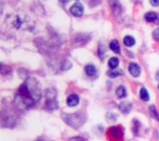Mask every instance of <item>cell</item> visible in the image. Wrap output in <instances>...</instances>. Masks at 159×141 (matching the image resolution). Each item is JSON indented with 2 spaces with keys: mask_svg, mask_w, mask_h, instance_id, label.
I'll use <instances>...</instances> for the list:
<instances>
[{
  "mask_svg": "<svg viewBox=\"0 0 159 141\" xmlns=\"http://www.w3.org/2000/svg\"><path fill=\"white\" fill-rule=\"evenodd\" d=\"M33 79H29L21 85L19 91L17 92L15 96V104L18 108L26 110V108L33 107L35 102L40 98V89L39 84L36 83L35 85L32 84Z\"/></svg>",
  "mask_w": 159,
  "mask_h": 141,
  "instance_id": "cell-1",
  "label": "cell"
},
{
  "mask_svg": "<svg viewBox=\"0 0 159 141\" xmlns=\"http://www.w3.org/2000/svg\"><path fill=\"white\" fill-rule=\"evenodd\" d=\"M62 118L69 125L73 126L74 129H78L84 122V119H81L80 114H72V115L71 114H64L62 115Z\"/></svg>",
  "mask_w": 159,
  "mask_h": 141,
  "instance_id": "cell-2",
  "label": "cell"
},
{
  "mask_svg": "<svg viewBox=\"0 0 159 141\" xmlns=\"http://www.w3.org/2000/svg\"><path fill=\"white\" fill-rule=\"evenodd\" d=\"M70 12H71V14L73 16H75V17H80V16L83 15V5L80 3V2H76L74 5L71 7Z\"/></svg>",
  "mask_w": 159,
  "mask_h": 141,
  "instance_id": "cell-3",
  "label": "cell"
},
{
  "mask_svg": "<svg viewBox=\"0 0 159 141\" xmlns=\"http://www.w3.org/2000/svg\"><path fill=\"white\" fill-rule=\"evenodd\" d=\"M129 72L133 77H138L140 73H141V69H140L138 64L133 62V63H130V66H129Z\"/></svg>",
  "mask_w": 159,
  "mask_h": 141,
  "instance_id": "cell-4",
  "label": "cell"
},
{
  "mask_svg": "<svg viewBox=\"0 0 159 141\" xmlns=\"http://www.w3.org/2000/svg\"><path fill=\"white\" fill-rule=\"evenodd\" d=\"M66 103H68L69 107H76L79 103V97L77 96L76 94H72L70 95L68 97V99H66Z\"/></svg>",
  "mask_w": 159,
  "mask_h": 141,
  "instance_id": "cell-5",
  "label": "cell"
},
{
  "mask_svg": "<svg viewBox=\"0 0 159 141\" xmlns=\"http://www.w3.org/2000/svg\"><path fill=\"white\" fill-rule=\"evenodd\" d=\"M110 4H111L113 12H114L115 15H118L121 12V5L118 2V0H110Z\"/></svg>",
  "mask_w": 159,
  "mask_h": 141,
  "instance_id": "cell-6",
  "label": "cell"
},
{
  "mask_svg": "<svg viewBox=\"0 0 159 141\" xmlns=\"http://www.w3.org/2000/svg\"><path fill=\"white\" fill-rule=\"evenodd\" d=\"M119 108L121 110V112H123L125 114H128V113L131 111V108H132V104H131V102H129V101L121 102L120 105H119Z\"/></svg>",
  "mask_w": 159,
  "mask_h": 141,
  "instance_id": "cell-7",
  "label": "cell"
},
{
  "mask_svg": "<svg viewBox=\"0 0 159 141\" xmlns=\"http://www.w3.org/2000/svg\"><path fill=\"white\" fill-rule=\"evenodd\" d=\"M85 73H87L88 76H90V77H94V76L96 75L97 73V70L96 67L93 66V64H88L87 66H85Z\"/></svg>",
  "mask_w": 159,
  "mask_h": 141,
  "instance_id": "cell-8",
  "label": "cell"
},
{
  "mask_svg": "<svg viewBox=\"0 0 159 141\" xmlns=\"http://www.w3.org/2000/svg\"><path fill=\"white\" fill-rule=\"evenodd\" d=\"M158 18V15L154 12H149L144 15V19L148 21V22H153V21H156V19Z\"/></svg>",
  "mask_w": 159,
  "mask_h": 141,
  "instance_id": "cell-9",
  "label": "cell"
},
{
  "mask_svg": "<svg viewBox=\"0 0 159 141\" xmlns=\"http://www.w3.org/2000/svg\"><path fill=\"white\" fill-rule=\"evenodd\" d=\"M110 48H111L114 53H120L119 42H118L117 40H112L111 43H110Z\"/></svg>",
  "mask_w": 159,
  "mask_h": 141,
  "instance_id": "cell-10",
  "label": "cell"
},
{
  "mask_svg": "<svg viewBox=\"0 0 159 141\" xmlns=\"http://www.w3.org/2000/svg\"><path fill=\"white\" fill-rule=\"evenodd\" d=\"M116 94H117V97L118 98H125L126 97V89L125 86L120 85L119 88L116 89Z\"/></svg>",
  "mask_w": 159,
  "mask_h": 141,
  "instance_id": "cell-11",
  "label": "cell"
},
{
  "mask_svg": "<svg viewBox=\"0 0 159 141\" xmlns=\"http://www.w3.org/2000/svg\"><path fill=\"white\" fill-rule=\"evenodd\" d=\"M119 66V59L117 57H113L109 60V66L111 67L112 70H116V67Z\"/></svg>",
  "mask_w": 159,
  "mask_h": 141,
  "instance_id": "cell-12",
  "label": "cell"
},
{
  "mask_svg": "<svg viewBox=\"0 0 159 141\" xmlns=\"http://www.w3.org/2000/svg\"><path fill=\"white\" fill-rule=\"evenodd\" d=\"M123 43H125V47H133L135 44V39L132 36H125V39H123Z\"/></svg>",
  "mask_w": 159,
  "mask_h": 141,
  "instance_id": "cell-13",
  "label": "cell"
},
{
  "mask_svg": "<svg viewBox=\"0 0 159 141\" xmlns=\"http://www.w3.org/2000/svg\"><path fill=\"white\" fill-rule=\"evenodd\" d=\"M140 98H141L143 101H149L150 99V96H149V93H148L147 89L142 88L141 89H140Z\"/></svg>",
  "mask_w": 159,
  "mask_h": 141,
  "instance_id": "cell-14",
  "label": "cell"
},
{
  "mask_svg": "<svg viewBox=\"0 0 159 141\" xmlns=\"http://www.w3.org/2000/svg\"><path fill=\"white\" fill-rule=\"evenodd\" d=\"M121 75H122V72H121V70H111L109 73H107V76L111 78H116Z\"/></svg>",
  "mask_w": 159,
  "mask_h": 141,
  "instance_id": "cell-15",
  "label": "cell"
},
{
  "mask_svg": "<svg viewBox=\"0 0 159 141\" xmlns=\"http://www.w3.org/2000/svg\"><path fill=\"white\" fill-rule=\"evenodd\" d=\"M150 110H151V113H152V115L154 116V117L157 119V120L159 121V116H158V114H157V112H156V108H155V107H150Z\"/></svg>",
  "mask_w": 159,
  "mask_h": 141,
  "instance_id": "cell-16",
  "label": "cell"
},
{
  "mask_svg": "<svg viewBox=\"0 0 159 141\" xmlns=\"http://www.w3.org/2000/svg\"><path fill=\"white\" fill-rule=\"evenodd\" d=\"M153 38H154L155 40H157V41H159V28H157L153 32Z\"/></svg>",
  "mask_w": 159,
  "mask_h": 141,
  "instance_id": "cell-17",
  "label": "cell"
},
{
  "mask_svg": "<svg viewBox=\"0 0 159 141\" xmlns=\"http://www.w3.org/2000/svg\"><path fill=\"white\" fill-rule=\"evenodd\" d=\"M150 3L153 7H159V0H150Z\"/></svg>",
  "mask_w": 159,
  "mask_h": 141,
  "instance_id": "cell-18",
  "label": "cell"
},
{
  "mask_svg": "<svg viewBox=\"0 0 159 141\" xmlns=\"http://www.w3.org/2000/svg\"><path fill=\"white\" fill-rule=\"evenodd\" d=\"M69 141H84V139L81 138V137H73Z\"/></svg>",
  "mask_w": 159,
  "mask_h": 141,
  "instance_id": "cell-19",
  "label": "cell"
},
{
  "mask_svg": "<svg viewBox=\"0 0 159 141\" xmlns=\"http://www.w3.org/2000/svg\"><path fill=\"white\" fill-rule=\"evenodd\" d=\"M60 1V3H66V2H69V0H59Z\"/></svg>",
  "mask_w": 159,
  "mask_h": 141,
  "instance_id": "cell-20",
  "label": "cell"
},
{
  "mask_svg": "<svg viewBox=\"0 0 159 141\" xmlns=\"http://www.w3.org/2000/svg\"><path fill=\"white\" fill-rule=\"evenodd\" d=\"M156 79H157V80H159V72H157V73H156Z\"/></svg>",
  "mask_w": 159,
  "mask_h": 141,
  "instance_id": "cell-21",
  "label": "cell"
},
{
  "mask_svg": "<svg viewBox=\"0 0 159 141\" xmlns=\"http://www.w3.org/2000/svg\"><path fill=\"white\" fill-rule=\"evenodd\" d=\"M158 89H159V85H158Z\"/></svg>",
  "mask_w": 159,
  "mask_h": 141,
  "instance_id": "cell-22",
  "label": "cell"
}]
</instances>
